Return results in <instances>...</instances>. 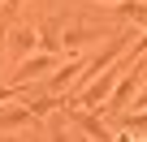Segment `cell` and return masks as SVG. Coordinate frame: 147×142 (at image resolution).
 <instances>
[{
	"mask_svg": "<svg viewBox=\"0 0 147 142\" xmlns=\"http://www.w3.org/2000/svg\"><path fill=\"white\" fill-rule=\"evenodd\" d=\"M61 121H69L74 129H78V133H87L91 142H113V129L104 125V116H95V112L78 108V103H74V95L65 99V116H61Z\"/></svg>",
	"mask_w": 147,
	"mask_h": 142,
	"instance_id": "cell-1",
	"label": "cell"
},
{
	"mask_svg": "<svg viewBox=\"0 0 147 142\" xmlns=\"http://www.w3.org/2000/svg\"><path fill=\"white\" fill-rule=\"evenodd\" d=\"M138 91H143V69H125V73L117 78V86H113V95L100 103L95 116H104V112H130V103H134Z\"/></svg>",
	"mask_w": 147,
	"mask_h": 142,
	"instance_id": "cell-2",
	"label": "cell"
},
{
	"mask_svg": "<svg viewBox=\"0 0 147 142\" xmlns=\"http://www.w3.org/2000/svg\"><path fill=\"white\" fill-rule=\"evenodd\" d=\"M56 65H61V56H52V52H30V56L18 65V82H13V86H30L35 78H48Z\"/></svg>",
	"mask_w": 147,
	"mask_h": 142,
	"instance_id": "cell-3",
	"label": "cell"
},
{
	"mask_svg": "<svg viewBox=\"0 0 147 142\" xmlns=\"http://www.w3.org/2000/svg\"><path fill=\"white\" fill-rule=\"evenodd\" d=\"M108 35L104 30H91V26H61V52L65 56H74V52H82V47H91V43H104Z\"/></svg>",
	"mask_w": 147,
	"mask_h": 142,
	"instance_id": "cell-4",
	"label": "cell"
},
{
	"mask_svg": "<svg viewBox=\"0 0 147 142\" xmlns=\"http://www.w3.org/2000/svg\"><path fill=\"white\" fill-rule=\"evenodd\" d=\"M5 52H18V56L39 52V35H35V26H13V30H5Z\"/></svg>",
	"mask_w": 147,
	"mask_h": 142,
	"instance_id": "cell-5",
	"label": "cell"
},
{
	"mask_svg": "<svg viewBox=\"0 0 147 142\" xmlns=\"http://www.w3.org/2000/svg\"><path fill=\"white\" fill-rule=\"evenodd\" d=\"M22 108L30 112V121H35V125H43V121H52V116H56V108H65V99H61V95H35V99H30V103H22Z\"/></svg>",
	"mask_w": 147,
	"mask_h": 142,
	"instance_id": "cell-6",
	"label": "cell"
},
{
	"mask_svg": "<svg viewBox=\"0 0 147 142\" xmlns=\"http://www.w3.org/2000/svg\"><path fill=\"white\" fill-rule=\"evenodd\" d=\"M35 121H30V112L18 103V108H5L0 112V133H22V129H30Z\"/></svg>",
	"mask_w": 147,
	"mask_h": 142,
	"instance_id": "cell-7",
	"label": "cell"
},
{
	"mask_svg": "<svg viewBox=\"0 0 147 142\" xmlns=\"http://www.w3.org/2000/svg\"><path fill=\"white\" fill-rule=\"evenodd\" d=\"M35 35H39V52L61 56V22H39V26H35Z\"/></svg>",
	"mask_w": 147,
	"mask_h": 142,
	"instance_id": "cell-8",
	"label": "cell"
},
{
	"mask_svg": "<svg viewBox=\"0 0 147 142\" xmlns=\"http://www.w3.org/2000/svg\"><path fill=\"white\" fill-rule=\"evenodd\" d=\"M117 17L121 22H147V0H121V5H117Z\"/></svg>",
	"mask_w": 147,
	"mask_h": 142,
	"instance_id": "cell-9",
	"label": "cell"
},
{
	"mask_svg": "<svg viewBox=\"0 0 147 142\" xmlns=\"http://www.w3.org/2000/svg\"><path fill=\"white\" fill-rule=\"evenodd\" d=\"M121 129H130V133H147V112H121Z\"/></svg>",
	"mask_w": 147,
	"mask_h": 142,
	"instance_id": "cell-10",
	"label": "cell"
},
{
	"mask_svg": "<svg viewBox=\"0 0 147 142\" xmlns=\"http://www.w3.org/2000/svg\"><path fill=\"white\" fill-rule=\"evenodd\" d=\"M48 142H74V138L61 129V116H52V138H48Z\"/></svg>",
	"mask_w": 147,
	"mask_h": 142,
	"instance_id": "cell-11",
	"label": "cell"
},
{
	"mask_svg": "<svg viewBox=\"0 0 147 142\" xmlns=\"http://www.w3.org/2000/svg\"><path fill=\"white\" fill-rule=\"evenodd\" d=\"M18 95H26V86H0V103H9V99H18Z\"/></svg>",
	"mask_w": 147,
	"mask_h": 142,
	"instance_id": "cell-12",
	"label": "cell"
},
{
	"mask_svg": "<svg viewBox=\"0 0 147 142\" xmlns=\"http://www.w3.org/2000/svg\"><path fill=\"white\" fill-rule=\"evenodd\" d=\"M0 142H35V133H0Z\"/></svg>",
	"mask_w": 147,
	"mask_h": 142,
	"instance_id": "cell-13",
	"label": "cell"
},
{
	"mask_svg": "<svg viewBox=\"0 0 147 142\" xmlns=\"http://www.w3.org/2000/svg\"><path fill=\"white\" fill-rule=\"evenodd\" d=\"M134 108H138V112H147V86H143V91L134 95V103H130V112H134Z\"/></svg>",
	"mask_w": 147,
	"mask_h": 142,
	"instance_id": "cell-14",
	"label": "cell"
},
{
	"mask_svg": "<svg viewBox=\"0 0 147 142\" xmlns=\"http://www.w3.org/2000/svg\"><path fill=\"white\" fill-rule=\"evenodd\" d=\"M113 142H134V133H130V129H121V133H113Z\"/></svg>",
	"mask_w": 147,
	"mask_h": 142,
	"instance_id": "cell-15",
	"label": "cell"
},
{
	"mask_svg": "<svg viewBox=\"0 0 147 142\" xmlns=\"http://www.w3.org/2000/svg\"><path fill=\"white\" fill-rule=\"evenodd\" d=\"M18 5H22V0H5V9H18Z\"/></svg>",
	"mask_w": 147,
	"mask_h": 142,
	"instance_id": "cell-16",
	"label": "cell"
},
{
	"mask_svg": "<svg viewBox=\"0 0 147 142\" xmlns=\"http://www.w3.org/2000/svg\"><path fill=\"white\" fill-rule=\"evenodd\" d=\"M104 5H121V0H104Z\"/></svg>",
	"mask_w": 147,
	"mask_h": 142,
	"instance_id": "cell-17",
	"label": "cell"
},
{
	"mask_svg": "<svg viewBox=\"0 0 147 142\" xmlns=\"http://www.w3.org/2000/svg\"><path fill=\"white\" fill-rule=\"evenodd\" d=\"M0 9H5V0H0Z\"/></svg>",
	"mask_w": 147,
	"mask_h": 142,
	"instance_id": "cell-18",
	"label": "cell"
},
{
	"mask_svg": "<svg viewBox=\"0 0 147 142\" xmlns=\"http://www.w3.org/2000/svg\"><path fill=\"white\" fill-rule=\"evenodd\" d=\"M138 142H147V138H138Z\"/></svg>",
	"mask_w": 147,
	"mask_h": 142,
	"instance_id": "cell-19",
	"label": "cell"
}]
</instances>
